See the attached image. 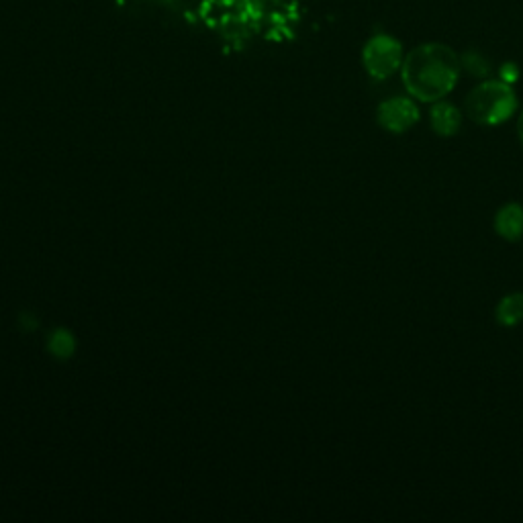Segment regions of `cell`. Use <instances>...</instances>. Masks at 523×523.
<instances>
[{
    "mask_svg": "<svg viewBox=\"0 0 523 523\" xmlns=\"http://www.w3.org/2000/svg\"><path fill=\"white\" fill-rule=\"evenodd\" d=\"M462 66L458 54L444 43H423L405 56L401 66L409 97L421 103L446 99L458 84Z\"/></svg>",
    "mask_w": 523,
    "mask_h": 523,
    "instance_id": "obj_1",
    "label": "cell"
},
{
    "mask_svg": "<svg viewBox=\"0 0 523 523\" xmlns=\"http://www.w3.org/2000/svg\"><path fill=\"white\" fill-rule=\"evenodd\" d=\"M495 319L503 327H515L523 321V293H511L495 307Z\"/></svg>",
    "mask_w": 523,
    "mask_h": 523,
    "instance_id": "obj_7",
    "label": "cell"
},
{
    "mask_svg": "<svg viewBox=\"0 0 523 523\" xmlns=\"http://www.w3.org/2000/svg\"><path fill=\"white\" fill-rule=\"evenodd\" d=\"M519 66L517 64H513V62H507V64H503L501 66V70H499V76H501V80L503 82H507V84H513V82H517L519 80Z\"/></svg>",
    "mask_w": 523,
    "mask_h": 523,
    "instance_id": "obj_9",
    "label": "cell"
},
{
    "mask_svg": "<svg viewBox=\"0 0 523 523\" xmlns=\"http://www.w3.org/2000/svg\"><path fill=\"white\" fill-rule=\"evenodd\" d=\"M405 60L403 45L397 37L378 33L370 37L362 50V64L370 78L374 80H387L397 70H401Z\"/></svg>",
    "mask_w": 523,
    "mask_h": 523,
    "instance_id": "obj_3",
    "label": "cell"
},
{
    "mask_svg": "<svg viewBox=\"0 0 523 523\" xmlns=\"http://www.w3.org/2000/svg\"><path fill=\"white\" fill-rule=\"evenodd\" d=\"M460 66L474 78H487L491 74V64L489 60L477 52V50H468L460 56Z\"/></svg>",
    "mask_w": 523,
    "mask_h": 523,
    "instance_id": "obj_8",
    "label": "cell"
},
{
    "mask_svg": "<svg viewBox=\"0 0 523 523\" xmlns=\"http://www.w3.org/2000/svg\"><path fill=\"white\" fill-rule=\"evenodd\" d=\"M466 115L479 125L497 127L509 121L519 103L517 94L511 84L499 80H485L479 86H474L466 97Z\"/></svg>",
    "mask_w": 523,
    "mask_h": 523,
    "instance_id": "obj_2",
    "label": "cell"
},
{
    "mask_svg": "<svg viewBox=\"0 0 523 523\" xmlns=\"http://www.w3.org/2000/svg\"><path fill=\"white\" fill-rule=\"evenodd\" d=\"M430 123H432V129L436 131V135L454 137L462 127V113L456 105L442 99V101L434 103V107L430 111Z\"/></svg>",
    "mask_w": 523,
    "mask_h": 523,
    "instance_id": "obj_6",
    "label": "cell"
},
{
    "mask_svg": "<svg viewBox=\"0 0 523 523\" xmlns=\"http://www.w3.org/2000/svg\"><path fill=\"white\" fill-rule=\"evenodd\" d=\"M517 135H519V141H521V146H523V111H521V115L517 119Z\"/></svg>",
    "mask_w": 523,
    "mask_h": 523,
    "instance_id": "obj_10",
    "label": "cell"
},
{
    "mask_svg": "<svg viewBox=\"0 0 523 523\" xmlns=\"http://www.w3.org/2000/svg\"><path fill=\"white\" fill-rule=\"evenodd\" d=\"M419 107L413 101V97H393L378 105L376 109V121L385 131L393 135L407 133L419 123Z\"/></svg>",
    "mask_w": 523,
    "mask_h": 523,
    "instance_id": "obj_4",
    "label": "cell"
},
{
    "mask_svg": "<svg viewBox=\"0 0 523 523\" xmlns=\"http://www.w3.org/2000/svg\"><path fill=\"white\" fill-rule=\"evenodd\" d=\"M493 227L501 240L515 244L523 237V205L507 203L503 205L493 221Z\"/></svg>",
    "mask_w": 523,
    "mask_h": 523,
    "instance_id": "obj_5",
    "label": "cell"
}]
</instances>
